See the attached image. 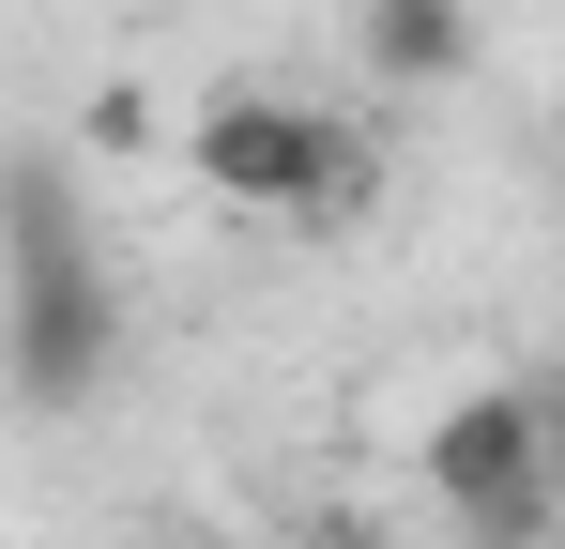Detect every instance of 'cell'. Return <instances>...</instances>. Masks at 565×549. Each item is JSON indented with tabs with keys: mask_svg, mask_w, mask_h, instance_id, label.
Masks as SVG:
<instances>
[{
	"mask_svg": "<svg viewBox=\"0 0 565 549\" xmlns=\"http://www.w3.org/2000/svg\"><path fill=\"white\" fill-rule=\"evenodd\" d=\"M122 366V274H107L93 214L62 198L46 153L0 169V381L15 412H93Z\"/></svg>",
	"mask_w": 565,
	"mask_h": 549,
	"instance_id": "cell-1",
	"label": "cell"
},
{
	"mask_svg": "<svg viewBox=\"0 0 565 549\" xmlns=\"http://www.w3.org/2000/svg\"><path fill=\"white\" fill-rule=\"evenodd\" d=\"M184 169L199 198H245V214H306V229H337V214H367L382 153L352 122H321V107H290V92H214L184 122Z\"/></svg>",
	"mask_w": 565,
	"mask_h": 549,
	"instance_id": "cell-2",
	"label": "cell"
},
{
	"mask_svg": "<svg viewBox=\"0 0 565 549\" xmlns=\"http://www.w3.org/2000/svg\"><path fill=\"white\" fill-rule=\"evenodd\" d=\"M428 488H444V519H459L473 549H535V535H551V412H535L520 381L444 397V428H428Z\"/></svg>",
	"mask_w": 565,
	"mask_h": 549,
	"instance_id": "cell-3",
	"label": "cell"
},
{
	"mask_svg": "<svg viewBox=\"0 0 565 549\" xmlns=\"http://www.w3.org/2000/svg\"><path fill=\"white\" fill-rule=\"evenodd\" d=\"M352 46H367V77H397V92H444V77H473V0H367L352 15Z\"/></svg>",
	"mask_w": 565,
	"mask_h": 549,
	"instance_id": "cell-4",
	"label": "cell"
}]
</instances>
